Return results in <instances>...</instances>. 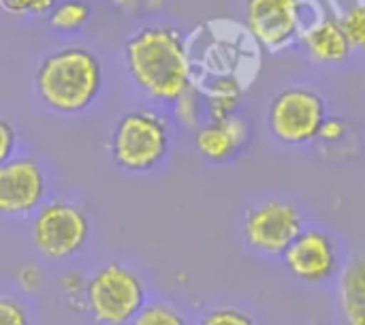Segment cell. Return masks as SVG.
Listing matches in <instances>:
<instances>
[{"label":"cell","instance_id":"cell-14","mask_svg":"<svg viewBox=\"0 0 365 325\" xmlns=\"http://www.w3.org/2000/svg\"><path fill=\"white\" fill-rule=\"evenodd\" d=\"M205 101V118L207 120H225L229 116L240 114V105L244 99V84L233 73L214 75L201 86Z\"/></svg>","mask_w":365,"mask_h":325},{"label":"cell","instance_id":"cell-13","mask_svg":"<svg viewBox=\"0 0 365 325\" xmlns=\"http://www.w3.org/2000/svg\"><path fill=\"white\" fill-rule=\"evenodd\" d=\"M338 309L344 325H365V253L351 257L338 274Z\"/></svg>","mask_w":365,"mask_h":325},{"label":"cell","instance_id":"cell-9","mask_svg":"<svg viewBox=\"0 0 365 325\" xmlns=\"http://www.w3.org/2000/svg\"><path fill=\"white\" fill-rule=\"evenodd\" d=\"M49 178L36 156H13L0 165V216L30 219L49 197Z\"/></svg>","mask_w":365,"mask_h":325},{"label":"cell","instance_id":"cell-25","mask_svg":"<svg viewBox=\"0 0 365 325\" xmlns=\"http://www.w3.org/2000/svg\"><path fill=\"white\" fill-rule=\"evenodd\" d=\"M107 4H111V6H113V9H118L120 13L130 15V13H135V11L139 9L141 0H107Z\"/></svg>","mask_w":365,"mask_h":325},{"label":"cell","instance_id":"cell-15","mask_svg":"<svg viewBox=\"0 0 365 325\" xmlns=\"http://www.w3.org/2000/svg\"><path fill=\"white\" fill-rule=\"evenodd\" d=\"M92 17V4L88 0H56L47 13V26L60 34H73L88 26Z\"/></svg>","mask_w":365,"mask_h":325},{"label":"cell","instance_id":"cell-2","mask_svg":"<svg viewBox=\"0 0 365 325\" xmlns=\"http://www.w3.org/2000/svg\"><path fill=\"white\" fill-rule=\"evenodd\" d=\"M36 99L56 116H81L90 111L105 88L101 58L81 45H66L45 54L34 73Z\"/></svg>","mask_w":365,"mask_h":325},{"label":"cell","instance_id":"cell-24","mask_svg":"<svg viewBox=\"0 0 365 325\" xmlns=\"http://www.w3.org/2000/svg\"><path fill=\"white\" fill-rule=\"evenodd\" d=\"M17 285L24 294L32 296L43 287V272L36 266H24L17 272Z\"/></svg>","mask_w":365,"mask_h":325},{"label":"cell","instance_id":"cell-23","mask_svg":"<svg viewBox=\"0 0 365 325\" xmlns=\"http://www.w3.org/2000/svg\"><path fill=\"white\" fill-rule=\"evenodd\" d=\"M17 148H19L17 129L13 126L11 120L0 118V165L11 161L13 156H17Z\"/></svg>","mask_w":365,"mask_h":325},{"label":"cell","instance_id":"cell-7","mask_svg":"<svg viewBox=\"0 0 365 325\" xmlns=\"http://www.w3.org/2000/svg\"><path fill=\"white\" fill-rule=\"evenodd\" d=\"M304 229V210L289 197H265L252 204L242 219L246 246L267 257H282Z\"/></svg>","mask_w":365,"mask_h":325},{"label":"cell","instance_id":"cell-4","mask_svg":"<svg viewBox=\"0 0 365 325\" xmlns=\"http://www.w3.org/2000/svg\"><path fill=\"white\" fill-rule=\"evenodd\" d=\"M148 300L141 274L118 259L101 264L86 279L83 311L94 325H130Z\"/></svg>","mask_w":365,"mask_h":325},{"label":"cell","instance_id":"cell-18","mask_svg":"<svg viewBox=\"0 0 365 325\" xmlns=\"http://www.w3.org/2000/svg\"><path fill=\"white\" fill-rule=\"evenodd\" d=\"M195 325H257V321L244 309H237L231 304H220V306L207 309Z\"/></svg>","mask_w":365,"mask_h":325},{"label":"cell","instance_id":"cell-16","mask_svg":"<svg viewBox=\"0 0 365 325\" xmlns=\"http://www.w3.org/2000/svg\"><path fill=\"white\" fill-rule=\"evenodd\" d=\"M171 122L173 126H180L184 131H197L207 118H205V101L201 86L192 84L186 88L171 105Z\"/></svg>","mask_w":365,"mask_h":325},{"label":"cell","instance_id":"cell-5","mask_svg":"<svg viewBox=\"0 0 365 325\" xmlns=\"http://www.w3.org/2000/svg\"><path fill=\"white\" fill-rule=\"evenodd\" d=\"M88 240L90 216L75 199H47L30 216V244L45 261L64 264L79 255Z\"/></svg>","mask_w":365,"mask_h":325},{"label":"cell","instance_id":"cell-3","mask_svg":"<svg viewBox=\"0 0 365 325\" xmlns=\"http://www.w3.org/2000/svg\"><path fill=\"white\" fill-rule=\"evenodd\" d=\"M173 144L171 116L160 107L143 105L124 111L111 131L109 154L126 174H152L165 165Z\"/></svg>","mask_w":365,"mask_h":325},{"label":"cell","instance_id":"cell-6","mask_svg":"<svg viewBox=\"0 0 365 325\" xmlns=\"http://www.w3.org/2000/svg\"><path fill=\"white\" fill-rule=\"evenodd\" d=\"M327 118L325 96L310 86H289L280 90L267 107V129L276 141L302 148L319 139Z\"/></svg>","mask_w":365,"mask_h":325},{"label":"cell","instance_id":"cell-8","mask_svg":"<svg viewBox=\"0 0 365 325\" xmlns=\"http://www.w3.org/2000/svg\"><path fill=\"white\" fill-rule=\"evenodd\" d=\"M244 21L252 39L272 54L293 47L308 21L304 0H246Z\"/></svg>","mask_w":365,"mask_h":325},{"label":"cell","instance_id":"cell-1","mask_svg":"<svg viewBox=\"0 0 365 325\" xmlns=\"http://www.w3.org/2000/svg\"><path fill=\"white\" fill-rule=\"evenodd\" d=\"M122 60L133 86L156 105H171L195 84L188 43L175 24L152 21L137 28L124 41Z\"/></svg>","mask_w":365,"mask_h":325},{"label":"cell","instance_id":"cell-10","mask_svg":"<svg viewBox=\"0 0 365 325\" xmlns=\"http://www.w3.org/2000/svg\"><path fill=\"white\" fill-rule=\"evenodd\" d=\"M287 272L304 285H323L342 270L336 238L323 227H304L282 253Z\"/></svg>","mask_w":365,"mask_h":325},{"label":"cell","instance_id":"cell-20","mask_svg":"<svg viewBox=\"0 0 365 325\" xmlns=\"http://www.w3.org/2000/svg\"><path fill=\"white\" fill-rule=\"evenodd\" d=\"M0 325H32L28 304L11 294H0Z\"/></svg>","mask_w":365,"mask_h":325},{"label":"cell","instance_id":"cell-19","mask_svg":"<svg viewBox=\"0 0 365 325\" xmlns=\"http://www.w3.org/2000/svg\"><path fill=\"white\" fill-rule=\"evenodd\" d=\"M340 24L351 41V45L355 49H361L365 51V0L364 2H357L353 4L342 17H340Z\"/></svg>","mask_w":365,"mask_h":325},{"label":"cell","instance_id":"cell-11","mask_svg":"<svg viewBox=\"0 0 365 325\" xmlns=\"http://www.w3.org/2000/svg\"><path fill=\"white\" fill-rule=\"evenodd\" d=\"M250 139L248 122L235 114L225 120H205L195 131V150L199 156L212 165H222L233 161Z\"/></svg>","mask_w":365,"mask_h":325},{"label":"cell","instance_id":"cell-26","mask_svg":"<svg viewBox=\"0 0 365 325\" xmlns=\"http://www.w3.org/2000/svg\"><path fill=\"white\" fill-rule=\"evenodd\" d=\"M163 2H165V0H141V4H145V6H148V9H152V11L160 9V6H163Z\"/></svg>","mask_w":365,"mask_h":325},{"label":"cell","instance_id":"cell-21","mask_svg":"<svg viewBox=\"0 0 365 325\" xmlns=\"http://www.w3.org/2000/svg\"><path fill=\"white\" fill-rule=\"evenodd\" d=\"M56 0H0V9L13 17H47Z\"/></svg>","mask_w":365,"mask_h":325},{"label":"cell","instance_id":"cell-22","mask_svg":"<svg viewBox=\"0 0 365 325\" xmlns=\"http://www.w3.org/2000/svg\"><path fill=\"white\" fill-rule=\"evenodd\" d=\"M351 133V126L344 118L340 116H327L323 126H321V133H319V139L321 144H340L349 137Z\"/></svg>","mask_w":365,"mask_h":325},{"label":"cell","instance_id":"cell-17","mask_svg":"<svg viewBox=\"0 0 365 325\" xmlns=\"http://www.w3.org/2000/svg\"><path fill=\"white\" fill-rule=\"evenodd\" d=\"M130 325H190L186 313L169 300H148Z\"/></svg>","mask_w":365,"mask_h":325},{"label":"cell","instance_id":"cell-27","mask_svg":"<svg viewBox=\"0 0 365 325\" xmlns=\"http://www.w3.org/2000/svg\"><path fill=\"white\" fill-rule=\"evenodd\" d=\"M0 69H2V47H0Z\"/></svg>","mask_w":365,"mask_h":325},{"label":"cell","instance_id":"cell-12","mask_svg":"<svg viewBox=\"0 0 365 325\" xmlns=\"http://www.w3.org/2000/svg\"><path fill=\"white\" fill-rule=\"evenodd\" d=\"M302 47L306 49L308 58L317 64L325 66H340L346 64L355 51L351 45L340 17L323 15L314 21H310L302 34Z\"/></svg>","mask_w":365,"mask_h":325}]
</instances>
